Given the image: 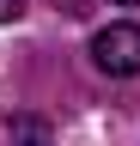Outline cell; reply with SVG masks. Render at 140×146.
<instances>
[{
	"label": "cell",
	"instance_id": "6da1fadb",
	"mask_svg": "<svg viewBox=\"0 0 140 146\" xmlns=\"http://www.w3.org/2000/svg\"><path fill=\"white\" fill-rule=\"evenodd\" d=\"M92 61L110 79H134L140 73V25H104L92 36Z\"/></svg>",
	"mask_w": 140,
	"mask_h": 146
},
{
	"label": "cell",
	"instance_id": "7a4b0ae2",
	"mask_svg": "<svg viewBox=\"0 0 140 146\" xmlns=\"http://www.w3.org/2000/svg\"><path fill=\"white\" fill-rule=\"evenodd\" d=\"M6 140L12 146H49V122L43 116H12L6 122Z\"/></svg>",
	"mask_w": 140,
	"mask_h": 146
},
{
	"label": "cell",
	"instance_id": "3957f363",
	"mask_svg": "<svg viewBox=\"0 0 140 146\" xmlns=\"http://www.w3.org/2000/svg\"><path fill=\"white\" fill-rule=\"evenodd\" d=\"M12 18H25V0H0V25H12Z\"/></svg>",
	"mask_w": 140,
	"mask_h": 146
},
{
	"label": "cell",
	"instance_id": "277c9868",
	"mask_svg": "<svg viewBox=\"0 0 140 146\" xmlns=\"http://www.w3.org/2000/svg\"><path fill=\"white\" fill-rule=\"evenodd\" d=\"M116 6H140V0H116Z\"/></svg>",
	"mask_w": 140,
	"mask_h": 146
}]
</instances>
